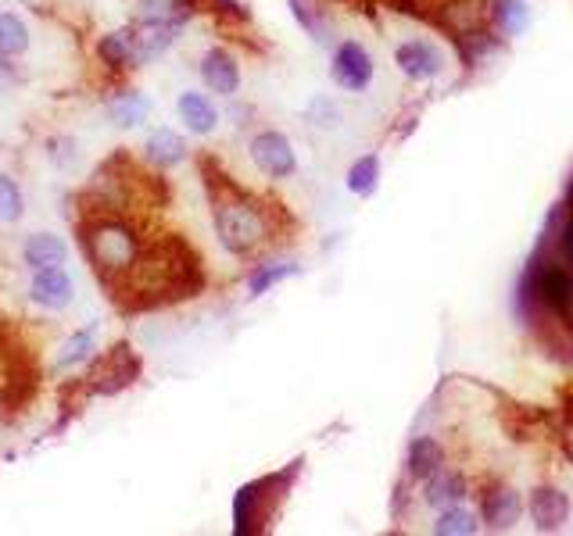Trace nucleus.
<instances>
[{
    "label": "nucleus",
    "mask_w": 573,
    "mask_h": 536,
    "mask_svg": "<svg viewBox=\"0 0 573 536\" xmlns=\"http://www.w3.org/2000/svg\"><path fill=\"white\" fill-rule=\"evenodd\" d=\"M444 465V447L434 441V436H420V441H412L409 447V473L416 479H430L438 476Z\"/></svg>",
    "instance_id": "f3484780"
},
{
    "label": "nucleus",
    "mask_w": 573,
    "mask_h": 536,
    "mask_svg": "<svg viewBox=\"0 0 573 536\" xmlns=\"http://www.w3.org/2000/svg\"><path fill=\"white\" fill-rule=\"evenodd\" d=\"M481 515H484L487 529H499V533L513 529L520 518V497L513 491H491V494H484Z\"/></svg>",
    "instance_id": "dca6fc26"
},
{
    "label": "nucleus",
    "mask_w": 573,
    "mask_h": 536,
    "mask_svg": "<svg viewBox=\"0 0 573 536\" xmlns=\"http://www.w3.org/2000/svg\"><path fill=\"white\" fill-rule=\"evenodd\" d=\"M22 262L29 269H51V265H66L69 262V243L58 233H29L22 243Z\"/></svg>",
    "instance_id": "1a4fd4ad"
},
{
    "label": "nucleus",
    "mask_w": 573,
    "mask_h": 536,
    "mask_svg": "<svg viewBox=\"0 0 573 536\" xmlns=\"http://www.w3.org/2000/svg\"><path fill=\"white\" fill-rule=\"evenodd\" d=\"M29 297H33L40 307H47V312H66V307L76 301V280L66 272V265L33 269Z\"/></svg>",
    "instance_id": "423d86ee"
},
{
    "label": "nucleus",
    "mask_w": 573,
    "mask_h": 536,
    "mask_svg": "<svg viewBox=\"0 0 573 536\" xmlns=\"http://www.w3.org/2000/svg\"><path fill=\"white\" fill-rule=\"evenodd\" d=\"M459 497H466V483L463 476H430V486H426V505H434V508H444V505H452V500Z\"/></svg>",
    "instance_id": "412c9836"
},
{
    "label": "nucleus",
    "mask_w": 573,
    "mask_h": 536,
    "mask_svg": "<svg viewBox=\"0 0 573 536\" xmlns=\"http://www.w3.org/2000/svg\"><path fill=\"white\" fill-rule=\"evenodd\" d=\"M104 111H108V122H111V125H119V129H137V125L148 122V115H151V101H148L143 93H137V90H122V93H115V97H111V101L104 104Z\"/></svg>",
    "instance_id": "4468645a"
},
{
    "label": "nucleus",
    "mask_w": 573,
    "mask_h": 536,
    "mask_svg": "<svg viewBox=\"0 0 573 536\" xmlns=\"http://www.w3.org/2000/svg\"><path fill=\"white\" fill-rule=\"evenodd\" d=\"M291 275H298V265H262V269H254L251 280H248V294H251V297H262V294H269V290H273L277 283L291 280Z\"/></svg>",
    "instance_id": "393cba45"
},
{
    "label": "nucleus",
    "mask_w": 573,
    "mask_h": 536,
    "mask_svg": "<svg viewBox=\"0 0 573 536\" xmlns=\"http://www.w3.org/2000/svg\"><path fill=\"white\" fill-rule=\"evenodd\" d=\"M537 294L560 318L573 322V272L552 265L541 272V283H537Z\"/></svg>",
    "instance_id": "9b49d317"
},
{
    "label": "nucleus",
    "mask_w": 573,
    "mask_h": 536,
    "mask_svg": "<svg viewBox=\"0 0 573 536\" xmlns=\"http://www.w3.org/2000/svg\"><path fill=\"white\" fill-rule=\"evenodd\" d=\"M137 376H140V362L133 357L130 347L119 344L90 368V390H93V394H115V390L130 386Z\"/></svg>",
    "instance_id": "39448f33"
},
{
    "label": "nucleus",
    "mask_w": 573,
    "mask_h": 536,
    "mask_svg": "<svg viewBox=\"0 0 573 536\" xmlns=\"http://www.w3.org/2000/svg\"><path fill=\"white\" fill-rule=\"evenodd\" d=\"M376 179H380V161H376V154H365L355 161L352 172H348V190L359 193V198H370L376 190Z\"/></svg>",
    "instance_id": "4be33fe9"
},
{
    "label": "nucleus",
    "mask_w": 573,
    "mask_h": 536,
    "mask_svg": "<svg viewBox=\"0 0 573 536\" xmlns=\"http://www.w3.org/2000/svg\"><path fill=\"white\" fill-rule=\"evenodd\" d=\"M305 115H309V122L326 125V129H333V125L341 122V111H338V104L330 101V97H315V101L305 108Z\"/></svg>",
    "instance_id": "a878e982"
},
{
    "label": "nucleus",
    "mask_w": 573,
    "mask_h": 536,
    "mask_svg": "<svg viewBox=\"0 0 573 536\" xmlns=\"http://www.w3.org/2000/svg\"><path fill=\"white\" fill-rule=\"evenodd\" d=\"M143 154H148L151 165L172 169V165H180V161L187 158V140L177 133V129L158 125V129H151V133H148V140H143Z\"/></svg>",
    "instance_id": "ddd939ff"
},
{
    "label": "nucleus",
    "mask_w": 573,
    "mask_h": 536,
    "mask_svg": "<svg viewBox=\"0 0 573 536\" xmlns=\"http://www.w3.org/2000/svg\"><path fill=\"white\" fill-rule=\"evenodd\" d=\"M394 61L398 69H402L409 79H420V83H426V79H438L441 69H444V58L438 47H430L426 40H409L394 51Z\"/></svg>",
    "instance_id": "6e6552de"
},
{
    "label": "nucleus",
    "mask_w": 573,
    "mask_h": 536,
    "mask_svg": "<svg viewBox=\"0 0 573 536\" xmlns=\"http://www.w3.org/2000/svg\"><path fill=\"white\" fill-rule=\"evenodd\" d=\"M215 236L230 254H251L265 240V219L237 190L215 198Z\"/></svg>",
    "instance_id": "f03ea898"
},
{
    "label": "nucleus",
    "mask_w": 573,
    "mask_h": 536,
    "mask_svg": "<svg viewBox=\"0 0 573 536\" xmlns=\"http://www.w3.org/2000/svg\"><path fill=\"white\" fill-rule=\"evenodd\" d=\"M215 4H219V11H227V14H241V19H244V8L237 4V0H215Z\"/></svg>",
    "instance_id": "cd10ccee"
},
{
    "label": "nucleus",
    "mask_w": 573,
    "mask_h": 536,
    "mask_svg": "<svg viewBox=\"0 0 573 536\" xmlns=\"http://www.w3.org/2000/svg\"><path fill=\"white\" fill-rule=\"evenodd\" d=\"M560 251H563V257L566 262H573V219L563 225V236H560Z\"/></svg>",
    "instance_id": "bb28decb"
},
{
    "label": "nucleus",
    "mask_w": 573,
    "mask_h": 536,
    "mask_svg": "<svg viewBox=\"0 0 573 536\" xmlns=\"http://www.w3.org/2000/svg\"><path fill=\"white\" fill-rule=\"evenodd\" d=\"M93 347H98V326H83L76 330L66 344L58 347V357H54V368L58 372H69L76 365H87L93 357Z\"/></svg>",
    "instance_id": "2eb2a0df"
},
{
    "label": "nucleus",
    "mask_w": 573,
    "mask_h": 536,
    "mask_svg": "<svg viewBox=\"0 0 573 536\" xmlns=\"http://www.w3.org/2000/svg\"><path fill=\"white\" fill-rule=\"evenodd\" d=\"M476 529H481V523H476V515H470L466 508H444L434 523L438 536H473Z\"/></svg>",
    "instance_id": "b1692460"
},
{
    "label": "nucleus",
    "mask_w": 573,
    "mask_h": 536,
    "mask_svg": "<svg viewBox=\"0 0 573 536\" xmlns=\"http://www.w3.org/2000/svg\"><path fill=\"white\" fill-rule=\"evenodd\" d=\"M198 72L204 79V87L219 97H233L241 90V64H237V58L230 51H222V47H212V51L201 58Z\"/></svg>",
    "instance_id": "0eeeda50"
},
{
    "label": "nucleus",
    "mask_w": 573,
    "mask_h": 536,
    "mask_svg": "<svg viewBox=\"0 0 573 536\" xmlns=\"http://www.w3.org/2000/svg\"><path fill=\"white\" fill-rule=\"evenodd\" d=\"M29 26L22 22V14L14 11H0V58H22L29 51Z\"/></svg>",
    "instance_id": "a211bd4d"
},
{
    "label": "nucleus",
    "mask_w": 573,
    "mask_h": 536,
    "mask_svg": "<svg viewBox=\"0 0 573 536\" xmlns=\"http://www.w3.org/2000/svg\"><path fill=\"white\" fill-rule=\"evenodd\" d=\"M495 19H499V29L505 32V37H520L531 22V8L523 4V0H499Z\"/></svg>",
    "instance_id": "5701e85b"
},
{
    "label": "nucleus",
    "mask_w": 573,
    "mask_h": 536,
    "mask_svg": "<svg viewBox=\"0 0 573 536\" xmlns=\"http://www.w3.org/2000/svg\"><path fill=\"white\" fill-rule=\"evenodd\" d=\"M248 151H251L254 169L265 172L269 179H291L298 172V154L291 148V140L277 133V129H265V133L254 136Z\"/></svg>",
    "instance_id": "7ed1b4c3"
},
{
    "label": "nucleus",
    "mask_w": 573,
    "mask_h": 536,
    "mask_svg": "<svg viewBox=\"0 0 573 536\" xmlns=\"http://www.w3.org/2000/svg\"><path fill=\"white\" fill-rule=\"evenodd\" d=\"M26 215V193L14 183V175L0 172V225H14Z\"/></svg>",
    "instance_id": "aec40b11"
},
{
    "label": "nucleus",
    "mask_w": 573,
    "mask_h": 536,
    "mask_svg": "<svg viewBox=\"0 0 573 536\" xmlns=\"http://www.w3.org/2000/svg\"><path fill=\"white\" fill-rule=\"evenodd\" d=\"M83 247L90 265L101 272V280L130 272L140 262V236L133 233V225H125L122 219H98L83 230Z\"/></svg>",
    "instance_id": "f257e3e1"
},
{
    "label": "nucleus",
    "mask_w": 573,
    "mask_h": 536,
    "mask_svg": "<svg viewBox=\"0 0 573 536\" xmlns=\"http://www.w3.org/2000/svg\"><path fill=\"white\" fill-rule=\"evenodd\" d=\"M177 115H180V122H183L194 136H209V133H215V125H219V111H215V104H212L204 93H198V90H183V93H180Z\"/></svg>",
    "instance_id": "9d476101"
},
{
    "label": "nucleus",
    "mask_w": 573,
    "mask_h": 536,
    "mask_svg": "<svg viewBox=\"0 0 573 536\" xmlns=\"http://www.w3.org/2000/svg\"><path fill=\"white\" fill-rule=\"evenodd\" d=\"M566 515H570V500H566V494L555 491V486H537L531 494V518L537 529H545V533L563 529Z\"/></svg>",
    "instance_id": "f8f14e48"
},
{
    "label": "nucleus",
    "mask_w": 573,
    "mask_h": 536,
    "mask_svg": "<svg viewBox=\"0 0 573 536\" xmlns=\"http://www.w3.org/2000/svg\"><path fill=\"white\" fill-rule=\"evenodd\" d=\"M330 75H333V83H338L341 90L362 93L365 87L373 83V58H370V51H365L359 40H344L338 51H333Z\"/></svg>",
    "instance_id": "20e7f679"
},
{
    "label": "nucleus",
    "mask_w": 573,
    "mask_h": 536,
    "mask_svg": "<svg viewBox=\"0 0 573 536\" xmlns=\"http://www.w3.org/2000/svg\"><path fill=\"white\" fill-rule=\"evenodd\" d=\"M98 58L108 69H133V37L130 32H108L98 43Z\"/></svg>",
    "instance_id": "6ab92c4d"
}]
</instances>
